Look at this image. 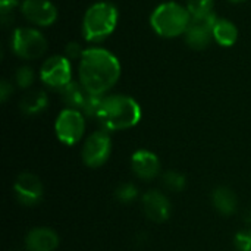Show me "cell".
<instances>
[{
	"label": "cell",
	"mask_w": 251,
	"mask_h": 251,
	"mask_svg": "<svg viewBox=\"0 0 251 251\" xmlns=\"http://www.w3.org/2000/svg\"><path fill=\"white\" fill-rule=\"evenodd\" d=\"M213 204L221 213L232 215L237 209V197L229 188L221 187L213 193Z\"/></svg>",
	"instance_id": "obj_18"
},
{
	"label": "cell",
	"mask_w": 251,
	"mask_h": 251,
	"mask_svg": "<svg viewBox=\"0 0 251 251\" xmlns=\"http://www.w3.org/2000/svg\"><path fill=\"white\" fill-rule=\"evenodd\" d=\"M119 13L113 3L97 1L91 4L82 19V34L87 41H101L109 37L118 25Z\"/></svg>",
	"instance_id": "obj_3"
},
{
	"label": "cell",
	"mask_w": 251,
	"mask_h": 251,
	"mask_svg": "<svg viewBox=\"0 0 251 251\" xmlns=\"http://www.w3.org/2000/svg\"><path fill=\"white\" fill-rule=\"evenodd\" d=\"M82 53H84V50L81 49V46L78 44V43H68L66 44V47H65V56L69 59V60H72V59H81V56H82Z\"/></svg>",
	"instance_id": "obj_24"
},
{
	"label": "cell",
	"mask_w": 251,
	"mask_h": 251,
	"mask_svg": "<svg viewBox=\"0 0 251 251\" xmlns=\"http://www.w3.org/2000/svg\"><path fill=\"white\" fill-rule=\"evenodd\" d=\"M15 81L21 88H28L34 82V71L31 66H21L15 72Z\"/></svg>",
	"instance_id": "obj_21"
},
{
	"label": "cell",
	"mask_w": 251,
	"mask_h": 251,
	"mask_svg": "<svg viewBox=\"0 0 251 251\" xmlns=\"http://www.w3.org/2000/svg\"><path fill=\"white\" fill-rule=\"evenodd\" d=\"M218 19L219 18L215 12L191 16L188 28L184 34L187 44L194 50L206 49L213 40V28Z\"/></svg>",
	"instance_id": "obj_6"
},
{
	"label": "cell",
	"mask_w": 251,
	"mask_h": 251,
	"mask_svg": "<svg viewBox=\"0 0 251 251\" xmlns=\"http://www.w3.org/2000/svg\"><path fill=\"white\" fill-rule=\"evenodd\" d=\"M21 13L37 26H50L57 19V9L50 0H24L21 1Z\"/></svg>",
	"instance_id": "obj_10"
},
{
	"label": "cell",
	"mask_w": 251,
	"mask_h": 251,
	"mask_svg": "<svg viewBox=\"0 0 251 251\" xmlns=\"http://www.w3.org/2000/svg\"><path fill=\"white\" fill-rule=\"evenodd\" d=\"M215 0H187V9L191 16L213 12Z\"/></svg>",
	"instance_id": "obj_20"
},
{
	"label": "cell",
	"mask_w": 251,
	"mask_h": 251,
	"mask_svg": "<svg viewBox=\"0 0 251 251\" xmlns=\"http://www.w3.org/2000/svg\"><path fill=\"white\" fill-rule=\"evenodd\" d=\"M12 50L16 56L25 60L41 57L47 50L46 37L35 28H16L12 34Z\"/></svg>",
	"instance_id": "obj_5"
},
{
	"label": "cell",
	"mask_w": 251,
	"mask_h": 251,
	"mask_svg": "<svg viewBox=\"0 0 251 251\" xmlns=\"http://www.w3.org/2000/svg\"><path fill=\"white\" fill-rule=\"evenodd\" d=\"M97 119L109 131L128 129L140 122L141 107L132 97L128 96H104Z\"/></svg>",
	"instance_id": "obj_2"
},
{
	"label": "cell",
	"mask_w": 251,
	"mask_h": 251,
	"mask_svg": "<svg viewBox=\"0 0 251 251\" xmlns=\"http://www.w3.org/2000/svg\"><path fill=\"white\" fill-rule=\"evenodd\" d=\"M131 166L134 174L141 179H153L160 172V162L157 156L147 150H138L131 159Z\"/></svg>",
	"instance_id": "obj_13"
},
{
	"label": "cell",
	"mask_w": 251,
	"mask_h": 251,
	"mask_svg": "<svg viewBox=\"0 0 251 251\" xmlns=\"http://www.w3.org/2000/svg\"><path fill=\"white\" fill-rule=\"evenodd\" d=\"M110 150H112L110 137L106 132L99 131L87 138L82 149V159L87 166L99 168L109 159Z\"/></svg>",
	"instance_id": "obj_9"
},
{
	"label": "cell",
	"mask_w": 251,
	"mask_h": 251,
	"mask_svg": "<svg viewBox=\"0 0 251 251\" xmlns=\"http://www.w3.org/2000/svg\"><path fill=\"white\" fill-rule=\"evenodd\" d=\"M115 196H116V199L121 203H131L138 196V191H137V188L132 184H124V185H121L116 190V194Z\"/></svg>",
	"instance_id": "obj_22"
},
{
	"label": "cell",
	"mask_w": 251,
	"mask_h": 251,
	"mask_svg": "<svg viewBox=\"0 0 251 251\" xmlns=\"http://www.w3.org/2000/svg\"><path fill=\"white\" fill-rule=\"evenodd\" d=\"M12 91H13L12 84H10L7 79H3V81L0 82V99H1L3 103L9 99V96L12 94Z\"/></svg>",
	"instance_id": "obj_25"
},
{
	"label": "cell",
	"mask_w": 251,
	"mask_h": 251,
	"mask_svg": "<svg viewBox=\"0 0 251 251\" xmlns=\"http://www.w3.org/2000/svg\"><path fill=\"white\" fill-rule=\"evenodd\" d=\"M143 210L154 222H163L171 215V203L159 191H149L143 196Z\"/></svg>",
	"instance_id": "obj_12"
},
{
	"label": "cell",
	"mask_w": 251,
	"mask_h": 251,
	"mask_svg": "<svg viewBox=\"0 0 251 251\" xmlns=\"http://www.w3.org/2000/svg\"><path fill=\"white\" fill-rule=\"evenodd\" d=\"M163 185L171 191H181L185 187V178L175 171H168L163 175Z\"/></svg>",
	"instance_id": "obj_19"
},
{
	"label": "cell",
	"mask_w": 251,
	"mask_h": 251,
	"mask_svg": "<svg viewBox=\"0 0 251 251\" xmlns=\"http://www.w3.org/2000/svg\"><path fill=\"white\" fill-rule=\"evenodd\" d=\"M228 1H231V3H243L246 0H228Z\"/></svg>",
	"instance_id": "obj_27"
},
{
	"label": "cell",
	"mask_w": 251,
	"mask_h": 251,
	"mask_svg": "<svg viewBox=\"0 0 251 251\" xmlns=\"http://www.w3.org/2000/svg\"><path fill=\"white\" fill-rule=\"evenodd\" d=\"M79 82L91 93L104 96L121 76V63L118 57L106 49H85L79 59Z\"/></svg>",
	"instance_id": "obj_1"
},
{
	"label": "cell",
	"mask_w": 251,
	"mask_h": 251,
	"mask_svg": "<svg viewBox=\"0 0 251 251\" xmlns=\"http://www.w3.org/2000/svg\"><path fill=\"white\" fill-rule=\"evenodd\" d=\"M28 251H53L59 246V237L49 228L32 229L25 240Z\"/></svg>",
	"instance_id": "obj_14"
},
{
	"label": "cell",
	"mask_w": 251,
	"mask_h": 251,
	"mask_svg": "<svg viewBox=\"0 0 251 251\" xmlns=\"http://www.w3.org/2000/svg\"><path fill=\"white\" fill-rule=\"evenodd\" d=\"M54 129L57 138L62 143L69 146L78 143L85 129V121L82 113L76 109H69V107L62 110L56 119Z\"/></svg>",
	"instance_id": "obj_7"
},
{
	"label": "cell",
	"mask_w": 251,
	"mask_h": 251,
	"mask_svg": "<svg viewBox=\"0 0 251 251\" xmlns=\"http://www.w3.org/2000/svg\"><path fill=\"white\" fill-rule=\"evenodd\" d=\"M238 38V28L235 26V24H232L228 19H218L213 28V40L224 46V47H229L232 46Z\"/></svg>",
	"instance_id": "obj_17"
},
{
	"label": "cell",
	"mask_w": 251,
	"mask_h": 251,
	"mask_svg": "<svg viewBox=\"0 0 251 251\" xmlns=\"http://www.w3.org/2000/svg\"><path fill=\"white\" fill-rule=\"evenodd\" d=\"M49 104V99L47 94L41 90H34L26 93L19 103V109L25 113V115H37L40 112H43Z\"/></svg>",
	"instance_id": "obj_16"
},
{
	"label": "cell",
	"mask_w": 251,
	"mask_h": 251,
	"mask_svg": "<svg viewBox=\"0 0 251 251\" xmlns=\"http://www.w3.org/2000/svg\"><path fill=\"white\" fill-rule=\"evenodd\" d=\"M18 4L19 0H0V12H10Z\"/></svg>",
	"instance_id": "obj_26"
},
{
	"label": "cell",
	"mask_w": 251,
	"mask_h": 251,
	"mask_svg": "<svg viewBox=\"0 0 251 251\" xmlns=\"http://www.w3.org/2000/svg\"><path fill=\"white\" fill-rule=\"evenodd\" d=\"M18 200L25 206H35L43 199V185L32 174H21L13 185Z\"/></svg>",
	"instance_id": "obj_11"
},
{
	"label": "cell",
	"mask_w": 251,
	"mask_h": 251,
	"mask_svg": "<svg viewBox=\"0 0 251 251\" xmlns=\"http://www.w3.org/2000/svg\"><path fill=\"white\" fill-rule=\"evenodd\" d=\"M41 81L51 88H63L72 81L71 60L66 56L49 57L40 69Z\"/></svg>",
	"instance_id": "obj_8"
},
{
	"label": "cell",
	"mask_w": 251,
	"mask_h": 251,
	"mask_svg": "<svg viewBox=\"0 0 251 251\" xmlns=\"http://www.w3.org/2000/svg\"><path fill=\"white\" fill-rule=\"evenodd\" d=\"M60 96H62L63 103L69 109L82 110V106H84V103L87 100V96H88V91L82 87L81 82L71 81L63 88H60Z\"/></svg>",
	"instance_id": "obj_15"
},
{
	"label": "cell",
	"mask_w": 251,
	"mask_h": 251,
	"mask_svg": "<svg viewBox=\"0 0 251 251\" xmlns=\"http://www.w3.org/2000/svg\"><path fill=\"white\" fill-rule=\"evenodd\" d=\"M190 21L191 15L187 6L175 1H168L157 6L150 16L151 28L156 31V34L165 38H174L185 34Z\"/></svg>",
	"instance_id": "obj_4"
},
{
	"label": "cell",
	"mask_w": 251,
	"mask_h": 251,
	"mask_svg": "<svg viewBox=\"0 0 251 251\" xmlns=\"http://www.w3.org/2000/svg\"><path fill=\"white\" fill-rule=\"evenodd\" d=\"M235 246L240 251H251V229L235 235Z\"/></svg>",
	"instance_id": "obj_23"
}]
</instances>
